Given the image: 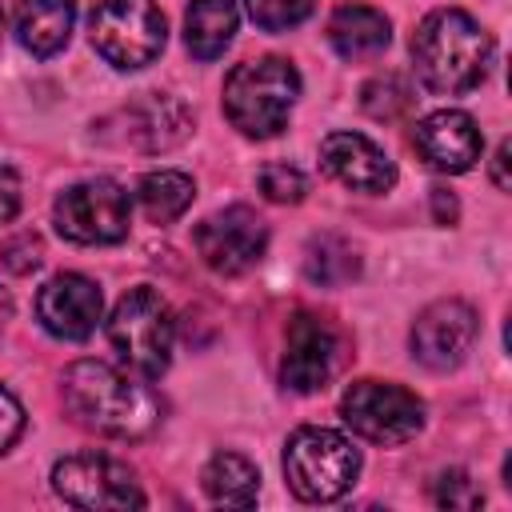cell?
<instances>
[{"mask_svg":"<svg viewBox=\"0 0 512 512\" xmlns=\"http://www.w3.org/2000/svg\"><path fill=\"white\" fill-rule=\"evenodd\" d=\"M192 196H196L192 176H184V172H176V168L148 172V176L136 184V200H140V208H144V216H148L152 224H172V220H180V216L188 212Z\"/></svg>","mask_w":512,"mask_h":512,"instance_id":"21","label":"cell"},{"mask_svg":"<svg viewBox=\"0 0 512 512\" xmlns=\"http://www.w3.org/2000/svg\"><path fill=\"white\" fill-rule=\"evenodd\" d=\"M196 252L200 260L220 272V276H240L252 264H260L264 248H268V224L248 208V204H232L220 208L212 216H204L196 224Z\"/></svg>","mask_w":512,"mask_h":512,"instance_id":"11","label":"cell"},{"mask_svg":"<svg viewBox=\"0 0 512 512\" xmlns=\"http://www.w3.org/2000/svg\"><path fill=\"white\" fill-rule=\"evenodd\" d=\"M24 432V408L20 400L0 384V452H8Z\"/></svg>","mask_w":512,"mask_h":512,"instance_id":"28","label":"cell"},{"mask_svg":"<svg viewBox=\"0 0 512 512\" xmlns=\"http://www.w3.org/2000/svg\"><path fill=\"white\" fill-rule=\"evenodd\" d=\"M356 472H360V452L352 448L348 436L332 428H316V424H304L288 436L284 476L300 500L332 504L356 484Z\"/></svg>","mask_w":512,"mask_h":512,"instance_id":"5","label":"cell"},{"mask_svg":"<svg viewBox=\"0 0 512 512\" xmlns=\"http://www.w3.org/2000/svg\"><path fill=\"white\" fill-rule=\"evenodd\" d=\"M124 124H128L124 128V140L136 144V148H144V152L172 148L192 128L188 112L172 96H160V92H148L144 100H136L132 108H124Z\"/></svg>","mask_w":512,"mask_h":512,"instance_id":"16","label":"cell"},{"mask_svg":"<svg viewBox=\"0 0 512 512\" xmlns=\"http://www.w3.org/2000/svg\"><path fill=\"white\" fill-rule=\"evenodd\" d=\"M244 4H248V16L256 20V28H264V32L296 28L316 8V0H244Z\"/></svg>","mask_w":512,"mask_h":512,"instance_id":"24","label":"cell"},{"mask_svg":"<svg viewBox=\"0 0 512 512\" xmlns=\"http://www.w3.org/2000/svg\"><path fill=\"white\" fill-rule=\"evenodd\" d=\"M304 276L320 288H340L360 276V256L340 236H316L304 252Z\"/></svg>","mask_w":512,"mask_h":512,"instance_id":"22","label":"cell"},{"mask_svg":"<svg viewBox=\"0 0 512 512\" xmlns=\"http://www.w3.org/2000/svg\"><path fill=\"white\" fill-rule=\"evenodd\" d=\"M412 100H416L412 84H408L404 76H396V72L368 80V84H364V92H360L364 112H368V116H376V120H396V116H404V112L412 108Z\"/></svg>","mask_w":512,"mask_h":512,"instance_id":"23","label":"cell"},{"mask_svg":"<svg viewBox=\"0 0 512 512\" xmlns=\"http://www.w3.org/2000/svg\"><path fill=\"white\" fill-rule=\"evenodd\" d=\"M412 148L420 152L424 164H432L436 172H468L476 160H480V148H484V136L476 128V120L460 108H440V112H428L416 132H412Z\"/></svg>","mask_w":512,"mask_h":512,"instance_id":"14","label":"cell"},{"mask_svg":"<svg viewBox=\"0 0 512 512\" xmlns=\"http://www.w3.org/2000/svg\"><path fill=\"white\" fill-rule=\"evenodd\" d=\"M320 164L332 180L356 192H388L396 184L392 156L364 132H332L320 144Z\"/></svg>","mask_w":512,"mask_h":512,"instance_id":"15","label":"cell"},{"mask_svg":"<svg viewBox=\"0 0 512 512\" xmlns=\"http://www.w3.org/2000/svg\"><path fill=\"white\" fill-rule=\"evenodd\" d=\"M8 316H12V300H8V292L0 288V328L8 324Z\"/></svg>","mask_w":512,"mask_h":512,"instance_id":"32","label":"cell"},{"mask_svg":"<svg viewBox=\"0 0 512 512\" xmlns=\"http://www.w3.org/2000/svg\"><path fill=\"white\" fill-rule=\"evenodd\" d=\"M60 400L68 416L112 440H140L160 424V400L148 384L104 360H76L60 376Z\"/></svg>","mask_w":512,"mask_h":512,"instance_id":"1","label":"cell"},{"mask_svg":"<svg viewBox=\"0 0 512 512\" xmlns=\"http://www.w3.org/2000/svg\"><path fill=\"white\" fill-rule=\"evenodd\" d=\"M476 332H480V320H476L472 304L436 300L412 324V356L432 372H448V368L464 364V356L476 344Z\"/></svg>","mask_w":512,"mask_h":512,"instance_id":"12","label":"cell"},{"mask_svg":"<svg viewBox=\"0 0 512 512\" xmlns=\"http://www.w3.org/2000/svg\"><path fill=\"white\" fill-rule=\"evenodd\" d=\"M16 208H20V176L8 164H0V224H8Z\"/></svg>","mask_w":512,"mask_h":512,"instance_id":"29","label":"cell"},{"mask_svg":"<svg viewBox=\"0 0 512 512\" xmlns=\"http://www.w3.org/2000/svg\"><path fill=\"white\" fill-rule=\"evenodd\" d=\"M52 488L64 504L88 508V512L144 508V492H140V480L132 476V468L104 452H76V456L56 460Z\"/></svg>","mask_w":512,"mask_h":512,"instance_id":"7","label":"cell"},{"mask_svg":"<svg viewBox=\"0 0 512 512\" xmlns=\"http://www.w3.org/2000/svg\"><path fill=\"white\" fill-rule=\"evenodd\" d=\"M172 340H176V320H172L168 300L156 288L140 284L116 300V308L108 316V344L132 372H140V376L168 372Z\"/></svg>","mask_w":512,"mask_h":512,"instance_id":"4","label":"cell"},{"mask_svg":"<svg viewBox=\"0 0 512 512\" xmlns=\"http://www.w3.org/2000/svg\"><path fill=\"white\" fill-rule=\"evenodd\" d=\"M432 200H436V216H440V220H448V224H452V220H456V200H452V196H448V192H440V188H436V192H432Z\"/></svg>","mask_w":512,"mask_h":512,"instance_id":"31","label":"cell"},{"mask_svg":"<svg viewBox=\"0 0 512 512\" xmlns=\"http://www.w3.org/2000/svg\"><path fill=\"white\" fill-rule=\"evenodd\" d=\"M240 24V4L236 0H192L184 12V44L196 60H216Z\"/></svg>","mask_w":512,"mask_h":512,"instance_id":"19","label":"cell"},{"mask_svg":"<svg viewBox=\"0 0 512 512\" xmlns=\"http://www.w3.org/2000/svg\"><path fill=\"white\" fill-rule=\"evenodd\" d=\"M0 264H4L8 272H16V276L36 272V268L44 264V244H40V236H32V232L12 236V240L0 248Z\"/></svg>","mask_w":512,"mask_h":512,"instance_id":"26","label":"cell"},{"mask_svg":"<svg viewBox=\"0 0 512 512\" xmlns=\"http://www.w3.org/2000/svg\"><path fill=\"white\" fill-rule=\"evenodd\" d=\"M52 220L72 244H120L128 236L132 204L116 180H84L56 196Z\"/></svg>","mask_w":512,"mask_h":512,"instance_id":"9","label":"cell"},{"mask_svg":"<svg viewBox=\"0 0 512 512\" xmlns=\"http://www.w3.org/2000/svg\"><path fill=\"white\" fill-rule=\"evenodd\" d=\"M100 316H104V296L80 272H60L36 292V320L56 340H88Z\"/></svg>","mask_w":512,"mask_h":512,"instance_id":"13","label":"cell"},{"mask_svg":"<svg viewBox=\"0 0 512 512\" xmlns=\"http://www.w3.org/2000/svg\"><path fill=\"white\" fill-rule=\"evenodd\" d=\"M76 20V0H16V40L32 56H56Z\"/></svg>","mask_w":512,"mask_h":512,"instance_id":"17","label":"cell"},{"mask_svg":"<svg viewBox=\"0 0 512 512\" xmlns=\"http://www.w3.org/2000/svg\"><path fill=\"white\" fill-rule=\"evenodd\" d=\"M508 156H512V148H508V140L496 148V160H492V180H496V188H512V180H508Z\"/></svg>","mask_w":512,"mask_h":512,"instance_id":"30","label":"cell"},{"mask_svg":"<svg viewBox=\"0 0 512 512\" xmlns=\"http://www.w3.org/2000/svg\"><path fill=\"white\" fill-rule=\"evenodd\" d=\"M200 484H204L208 500L212 504H224V508H252L256 496H260V472H256V464H248L236 452H216L204 464Z\"/></svg>","mask_w":512,"mask_h":512,"instance_id":"20","label":"cell"},{"mask_svg":"<svg viewBox=\"0 0 512 512\" xmlns=\"http://www.w3.org/2000/svg\"><path fill=\"white\" fill-rule=\"evenodd\" d=\"M388 40H392L388 16L368 4H344L328 20V44L344 60H372L388 48Z\"/></svg>","mask_w":512,"mask_h":512,"instance_id":"18","label":"cell"},{"mask_svg":"<svg viewBox=\"0 0 512 512\" xmlns=\"http://www.w3.org/2000/svg\"><path fill=\"white\" fill-rule=\"evenodd\" d=\"M92 48L120 72L148 68L168 40V24L156 0H100L88 20Z\"/></svg>","mask_w":512,"mask_h":512,"instance_id":"6","label":"cell"},{"mask_svg":"<svg viewBox=\"0 0 512 512\" xmlns=\"http://www.w3.org/2000/svg\"><path fill=\"white\" fill-rule=\"evenodd\" d=\"M344 332L316 312H296L284 328L280 380L292 392H320L344 364Z\"/></svg>","mask_w":512,"mask_h":512,"instance_id":"10","label":"cell"},{"mask_svg":"<svg viewBox=\"0 0 512 512\" xmlns=\"http://www.w3.org/2000/svg\"><path fill=\"white\" fill-rule=\"evenodd\" d=\"M260 192H264L272 204H296V200H304L308 180H304V172L292 168V164H268V168L260 172Z\"/></svg>","mask_w":512,"mask_h":512,"instance_id":"25","label":"cell"},{"mask_svg":"<svg viewBox=\"0 0 512 512\" xmlns=\"http://www.w3.org/2000/svg\"><path fill=\"white\" fill-rule=\"evenodd\" d=\"M412 64L436 96L472 92L492 68V36L464 8H436L412 32Z\"/></svg>","mask_w":512,"mask_h":512,"instance_id":"2","label":"cell"},{"mask_svg":"<svg viewBox=\"0 0 512 512\" xmlns=\"http://www.w3.org/2000/svg\"><path fill=\"white\" fill-rule=\"evenodd\" d=\"M340 420L372 444H404L424 428V400L388 380H356L340 396Z\"/></svg>","mask_w":512,"mask_h":512,"instance_id":"8","label":"cell"},{"mask_svg":"<svg viewBox=\"0 0 512 512\" xmlns=\"http://www.w3.org/2000/svg\"><path fill=\"white\" fill-rule=\"evenodd\" d=\"M300 96V72L284 56H260L236 64L224 80V116L236 132L252 140H272L288 128L292 104Z\"/></svg>","mask_w":512,"mask_h":512,"instance_id":"3","label":"cell"},{"mask_svg":"<svg viewBox=\"0 0 512 512\" xmlns=\"http://www.w3.org/2000/svg\"><path fill=\"white\" fill-rule=\"evenodd\" d=\"M432 496H436L440 508H460V512L484 504V492H480L464 472H444V476L436 480V492H432Z\"/></svg>","mask_w":512,"mask_h":512,"instance_id":"27","label":"cell"}]
</instances>
